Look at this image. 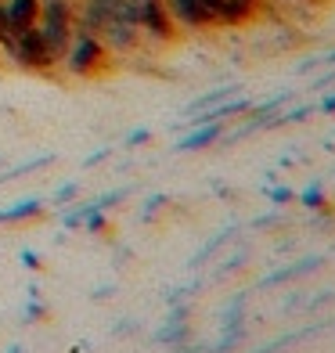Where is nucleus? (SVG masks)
<instances>
[{
    "mask_svg": "<svg viewBox=\"0 0 335 353\" xmlns=\"http://www.w3.org/2000/svg\"><path fill=\"white\" fill-rule=\"evenodd\" d=\"M40 213H43V199L26 195V199L11 202V205H0V223H26V220H33Z\"/></svg>",
    "mask_w": 335,
    "mask_h": 353,
    "instance_id": "nucleus-8",
    "label": "nucleus"
},
{
    "mask_svg": "<svg viewBox=\"0 0 335 353\" xmlns=\"http://www.w3.org/2000/svg\"><path fill=\"white\" fill-rule=\"evenodd\" d=\"M37 22H40V0H4V26L11 40L26 29H33Z\"/></svg>",
    "mask_w": 335,
    "mask_h": 353,
    "instance_id": "nucleus-5",
    "label": "nucleus"
},
{
    "mask_svg": "<svg viewBox=\"0 0 335 353\" xmlns=\"http://www.w3.org/2000/svg\"><path fill=\"white\" fill-rule=\"evenodd\" d=\"M19 260H22L26 270H43V256H40L37 249H22V252H19Z\"/></svg>",
    "mask_w": 335,
    "mask_h": 353,
    "instance_id": "nucleus-17",
    "label": "nucleus"
},
{
    "mask_svg": "<svg viewBox=\"0 0 335 353\" xmlns=\"http://www.w3.org/2000/svg\"><path fill=\"white\" fill-rule=\"evenodd\" d=\"M51 163H54V155H40V159H29V163H22L19 170H8V173H0V184H8V181H14V176H22V173H29V170L51 166Z\"/></svg>",
    "mask_w": 335,
    "mask_h": 353,
    "instance_id": "nucleus-14",
    "label": "nucleus"
},
{
    "mask_svg": "<svg viewBox=\"0 0 335 353\" xmlns=\"http://www.w3.org/2000/svg\"><path fill=\"white\" fill-rule=\"evenodd\" d=\"M166 11H170V19L184 26V29H210L213 19H210V11H205L199 0H163Z\"/></svg>",
    "mask_w": 335,
    "mask_h": 353,
    "instance_id": "nucleus-6",
    "label": "nucleus"
},
{
    "mask_svg": "<svg viewBox=\"0 0 335 353\" xmlns=\"http://www.w3.org/2000/svg\"><path fill=\"white\" fill-rule=\"evenodd\" d=\"M26 325H29V321H47V307H43V303H40V296H29V303H26Z\"/></svg>",
    "mask_w": 335,
    "mask_h": 353,
    "instance_id": "nucleus-16",
    "label": "nucleus"
},
{
    "mask_svg": "<svg viewBox=\"0 0 335 353\" xmlns=\"http://www.w3.org/2000/svg\"><path fill=\"white\" fill-rule=\"evenodd\" d=\"M234 231H238L234 223H227V228H220V231H216V234L210 238V242H205V245H202V249H199L195 256H191V267H199V263H205V260H210V256H213V252H216V249H220L223 242H227V238H231Z\"/></svg>",
    "mask_w": 335,
    "mask_h": 353,
    "instance_id": "nucleus-11",
    "label": "nucleus"
},
{
    "mask_svg": "<svg viewBox=\"0 0 335 353\" xmlns=\"http://www.w3.org/2000/svg\"><path fill=\"white\" fill-rule=\"evenodd\" d=\"M223 137V123H202L195 134H187L177 141V152H202V148H210L213 141Z\"/></svg>",
    "mask_w": 335,
    "mask_h": 353,
    "instance_id": "nucleus-10",
    "label": "nucleus"
},
{
    "mask_svg": "<svg viewBox=\"0 0 335 353\" xmlns=\"http://www.w3.org/2000/svg\"><path fill=\"white\" fill-rule=\"evenodd\" d=\"M8 353H22V346H19V343H14V346H11V350H8Z\"/></svg>",
    "mask_w": 335,
    "mask_h": 353,
    "instance_id": "nucleus-26",
    "label": "nucleus"
},
{
    "mask_svg": "<svg viewBox=\"0 0 335 353\" xmlns=\"http://www.w3.org/2000/svg\"><path fill=\"white\" fill-rule=\"evenodd\" d=\"M321 61H325V65H335V51H332V54H325Z\"/></svg>",
    "mask_w": 335,
    "mask_h": 353,
    "instance_id": "nucleus-25",
    "label": "nucleus"
},
{
    "mask_svg": "<svg viewBox=\"0 0 335 353\" xmlns=\"http://www.w3.org/2000/svg\"><path fill=\"white\" fill-rule=\"evenodd\" d=\"M108 54L112 51L105 47V40L98 33H83V29H76L69 51H65V58H61V65H65L72 76H83L87 79V76H98L105 69Z\"/></svg>",
    "mask_w": 335,
    "mask_h": 353,
    "instance_id": "nucleus-2",
    "label": "nucleus"
},
{
    "mask_svg": "<svg viewBox=\"0 0 335 353\" xmlns=\"http://www.w3.org/2000/svg\"><path fill=\"white\" fill-rule=\"evenodd\" d=\"M267 199L274 202V205H285V202H292V199H296V191H292V188H285V184H267Z\"/></svg>",
    "mask_w": 335,
    "mask_h": 353,
    "instance_id": "nucleus-15",
    "label": "nucleus"
},
{
    "mask_svg": "<svg viewBox=\"0 0 335 353\" xmlns=\"http://www.w3.org/2000/svg\"><path fill=\"white\" fill-rule=\"evenodd\" d=\"M170 202V195H152L148 202H145V210H141V216H145V220H152L159 210H163V205Z\"/></svg>",
    "mask_w": 335,
    "mask_h": 353,
    "instance_id": "nucleus-19",
    "label": "nucleus"
},
{
    "mask_svg": "<svg viewBox=\"0 0 335 353\" xmlns=\"http://www.w3.org/2000/svg\"><path fill=\"white\" fill-rule=\"evenodd\" d=\"M321 263H325V256H303V260H296V263H285L281 270H274V274H263L260 285H281V281L303 278V274H310V270H317Z\"/></svg>",
    "mask_w": 335,
    "mask_h": 353,
    "instance_id": "nucleus-9",
    "label": "nucleus"
},
{
    "mask_svg": "<svg viewBox=\"0 0 335 353\" xmlns=\"http://www.w3.org/2000/svg\"><path fill=\"white\" fill-rule=\"evenodd\" d=\"M8 58L14 61V65L29 69V72H51V69L58 65L54 54H51V47H47V40L40 37V29H37V26L14 37V43H11V54H8Z\"/></svg>",
    "mask_w": 335,
    "mask_h": 353,
    "instance_id": "nucleus-3",
    "label": "nucleus"
},
{
    "mask_svg": "<svg viewBox=\"0 0 335 353\" xmlns=\"http://www.w3.org/2000/svg\"><path fill=\"white\" fill-rule=\"evenodd\" d=\"M137 29L148 33L152 40H173L177 37V22L170 19L163 0H137Z\"/></svg>",
    "mask_w": 335,
    "mask_h": 353,
    "instance_id": "nucleus-4",
    "label": "nucleus"
},
{
    "mask_svg": "<svg viewBox=\"0 0 335 353\" xmlns=\"http://www.w3.org/2000/svg\"><path fill=\"white\" fill-rule=\"evenodd\" d=\"M234 94V87H216V90H210V94H202V98H195L187 108H184V116H195L199 108H213L216 101H223V98H231Z\"/></svg>",
    "mask_w": 335,
    "mask_h": 353,
    "instance_id": "nucleus-13",
    "label": "nucleus"
},
{
    "mask_svg": "<svg viewBox=\"0 0 335 353\" xmlns=\"http://www.w3.org/2000/svg\"><path fill=\"white\" fill-rule=\"evenodd\" d=\"M137 325H134V321H119V325L116 328H112V332H116V335H126V332H134Z\"/></svg>",
    "mask_w": 335,
    "mask_h": 353,
    "instance_id": "nucleus-24",
    "label": "nucleus"
},
{
    "mask_svg": "<svg viewBox=\"0 0 335 353\" xmlns=\"http://www.w3.org/2000/svg\"><path fill=\"white\" fill-rule=\"evenodd\" d=\"M108 155H112V148H101V152H94V155H87V163H83V166H98V163H105Z\"/></svg>",
    "mask_w": 335,
    "mask_h": 353,
    "instance_id": "nucleus-21",
    "label": "nucleus"
},
{
    "mask_svg": "<svg viewBox=\"0 0 335 353\" xmlns=\"http://www.w3.org/2000/svg\"><path fill=\"white\" fill-rule=\"evenodd\" d=\"M108 296H116V285H105V288H98L90 299H108Z\"/></svg>",
    "mask_w": 335,
    "mask_h": 353,
    "instance_id": "nucleus-23",
    "label": "nucleus"
},
{
    "mask_svg": "<svg viewBox=\"0 0 335 353\" xmlns=\"http://www.w3.org/2000/svg\"><path fill=\"white\" fill-rule=\"evenodd\" d=\"M145 141H152V130H148V126H137V130H134L130 137H126L123 144H126V148H141Z\"/></svg>",
    "mask_w": 335,
    "mask_h": 353,
    "instance_id": "nucleus-20",
    "label": "nucleus"
},
{
    "mask_svg": "<svg viewBox=\"0 0 335 353\" xmlns=\"http://www.w3.org/2000/svg\"><path fill=\"white\" fill-rule=\"evenodd\" d=\"M303 205H307V210H325V205H328V195H325V184L321 181H314V184H307V188H303L299 191V195H296Z\"/></svg>",
    "mask_w": 335,
    "mask_h": 353,
    "instance_id": "nucleus-12",
    "label": "nucleus"
},
{
    "mask_svg": "<svg viewBox=\"0 0 335 353\" xmlns=\"http://www.w3.org/2000/svg\"><path fill=\"white\" fill-rule=\"evenodd\" d=\"M76 191H79V184H76V181L61 184V188L54 191V202H58V205H69V202H76Z\"/></svg>",
    "mask_w": 335,
    "mask_h": 353,
    "instance_id": "nucleus-18",
    "label": "nucleus"
},
{
    "mask_svg": "<svg viewBox=\"0 0 335 353\" xmlns=\"http://www.w3.org/2000/svg\"><path fill=\"white\" fill-rule=\"evenodd\" d=\"M256 14V0H220L216 26H245Z\"/></svg>",
    "mask_w": 335,
    "mask_h": 353,
    "instance_id": "nucleus-7",
    "label": "nucleus"
},
{
    "mask_svg": "<svg viewBox=\"0 0 335 353\" xmlns=\"http://www.w3.org/2000/svg\"><path fill=\"white\" fill-rule=\"evenodd\" d=\"M40 37L47 40V47H51L54 61L61 65V58H65L69 43L76 37V4L72 0H40Z\"/></svg>",
    "mask_w": 335,
    "mask_h": 353,
    "instance_id": "nucleus-1",
    "label": "nucleus"
},
{
    "mask_svg": "<svg viewBox=\"0 0 335 353\" xmlns=\"http://www.w3.org/2000/svg\"><path fill=\"white\" fill-rule=\"evenodd\" d=\"M321 112H328V116H335V94H325V98H321Z\"/></svg>",
    "mask_w": 335,
    "mask_h": 353,
    "instance_id": "nucleus-22",
    "label": "nucleus"
}]
</instances>
